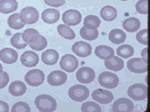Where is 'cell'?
<instances>
[{
	"mask_svg": "<svg viewBox=\"0 0 150 112\" xmlns=\"http://www.w3.org/2000/svg\"><path fill=\"white\" fill-rule=\"evenodd\" d=\"M35 106L40 112H53L56 109L57 103L49 94H40L35 98Z\"/></svg>",
	"mask_w": 150,
	"mask_h": 112,
	"instance_id": "6da1fadb",
	"label": "cell"
},
{
	"mask_svg": "<svg viewBox=\"0 0 150 112\" xmlns=\"http://www.w3.org/2000/svg\"><path fill=\"white\" fill-rule=\"evenodd\" d=\"M69 96L75 102H83L89 96V90L83 84H76L69 88Z\"/></svg>",
	"mask_w": 150,
	"mask_h": 112,
	"instance_id": "7a4b0ae2",
	"label": "cell"
},
{
	"mask_svg": "<svg viewBox=\"0 0 150 112\" xmlns=\"http://www.w3.org/2000/svg\"><path fill=\"white\" fill-rule=\"evenodd\" d=\"M128 95L135 101L145 100L147 97V86L142 83L133 84L128 89Z\"/></svg>",
	"mask_w": 150,
	"mask_h": 112,
	"instance_id": "3957f363",
	"label": "cell"
},
{
	"mask_svg": "<svg viewBox=\"0 0 150 112\" xmlns=\"http://www.w3.org/2000/svg\"><path fill=\"white\" fill-rule=\"evenodd\" d=\"M98 83L103 88L115 89L119 84V78L115 73L110 71H105L102 72L98 76Z\"/></svg>",
	"mask_w": 150,
	"mask_h": 112,
	"instance_id": "277c9868",
	"label": "cell"
},
{
	"mask_svg": "<svg viewBox=\"0 0 150 112\" xmlns=\"http://www.w3.org/2000/svg\"><path fill=\"white\" fill-rule=\"evenodd\" d=\"M44 73L40 69H32L25 76V82L31 87H38L44 82Z\"/></svg>",
	"mask_w": 150,
	"mask_h": 112,
	"instance_id": "5b68a950",
	"label": "cell"
},
{
	"mask_svg": "<svg viewBox=\"0 0 150 112\" xmlns=\"http://www.w3.org/2000/svg\"><path fill=\"white\" fill-rule=\"evenodd\" d=\"M127 67L132 73L143 74L147 71V62L142 58H131L127 63Z\"/></svg>",
	"mask_w": 150,
	"mask_h": 112,
	"instance_id": "8992f818",
	"label": "cell"
},
{
	"mask_svg": "<svg viewBox=\"0 0 150 112\" xmlns=\"http://www.w3.org/2000/svg\"><path fill=\"white\" fill-rule=\"evenodd\" d=\"M62 21L66 25L75 26L82 22V15L76 9H69L63 13Z\"/></svg>",
	"mask_w": 150,
	"mask_h": 112,
	"instance_id": "52a82bcc",
	"label": "cell"
},
{
	"mask_svg": "<svg viewBox=\"0 0 150 112\" xmlns=\"http://www.w3.org/2000/svg\"><path fill=\"white\" fill-rule=\"evenodd\" d=\"M78 65V60L72 54H65L60 60V67L66 72L71 73L75 71V69H77Z\"/></svg>",
	"mask_w": 150,
	"mask_h": 112,
	"instance_id": "ba28073f",
	"label": "cell"
},
{
	"mask_svg": "<svg viewBox=\"0 0 150 112\" xmlns=\"http://www.w3.org/2000/svg\"><path fill=\"white\" fill-rule=\"evenodd\" d=\"M96 74L95 71L88 66H83L76 72V78L79 82L82 84H88L91 83L95 79Z\"/></svg>",
	"mask_w": 150,
	"mask_h": 112,
	"instance_id": "9c48e42d",
	"label": "cell"
},
{
	"mask_svg": "<svg viewBox=\"0 0 150 112\" xmlns=\"http://www.w3.org/2000/svg\"><path fill=\"white\" fill-rule=\"evenodd\" d=\"M20 15L25 24H33L39 20V11L33 7L23 8L20 12Z\"/></svg>",
	"mask_w": 150,
	"mask_h": 112,
	"instance_id": "30bf717a",
	"label": "cell"
},
{
	"mask_svg": "<svg viewBox=\"0 0 150 112\" xmlns=\"http://www.w3.org/2000/svg\"><path fill=\"white\" fill-rule=\"evenodd\" d=\"M92 98L94 101L100 103L102 105L110 104L114 99V94L108 90H103V89H97L92 92Z\"/></svg>",
	"mask_w": 150,
	"mask_h": 112,
	"instance_id": "8fae6325",
	"label": "cell"
},
{
	"mask_svg": "<svg viewBox=\"0 0 150 112\" xmlns=\"http://www.w3.org/2000/svg\"><path fill=\"white\" fill-rule=\"evenodd\" d=\"M68 75L64 71H60V70H54L47 77V81L51 86H61L66 83Z\"/></svg>",
	"mask_w": 150,
	"mask_h": 112,
	"instance_id": "7c38bea8",
	"label": "cell"
},
{
	"mask_svg": "<svg viewBox=\"0 0 150 112\" xmlns=\"http://www.w3.org/2000/svg\"><path fill=\"white\" fill-rule=\"evenodd\" d=\"M134 109V105L128 98H119L112 104V110L114 112H131Z\"/></svg>",
	"mask_w": 150,
	"mask_h": 112,
	"instance_id": "4fadbf2b",
	"label": "cell"
},
{
	"mask_svg": "<svg viewBox=\"0 0 150 112\" xmlns=\"http://www.w3.org/2000/svg\"><path fill=\"white\" fill-rule=\"evenodd\" d=\"M72 52H74L79 57H87L92 52V47L86 42L77 41L72 45Z\"/></svg>",
	"mask_w": 150,
	"mask_h": 112,
	"instance_id": "5bb4252c",
	"label": "cell"
},
{
	"mask_svg": "<svg viewBox=\"0 0 150 112\" xmlns=\"http://www.w3.org/2000/svg\"><path fill=\"white\" fill-rule=\"evenodd\" d=\"M21 63L23 65L26 67H34L39 64V55L37 52H34L32 50H26L21 55Z\"/></svg>",
	"mask_w": 150,
	"mask_h": 112,
	"instance_id": "9a60e30c",
	"label": "cell"
},
{
	"mask_svg": "<svg viewBox=\"0 0 150 112\" xmlns=\"http://www.w3.org/2000/svg\"><path fill=\"white\" fill-rule=\"evenodd\" d=\"M0 60L8 64H14L18 60V53L13 49L4 48L0 50Z\"/></svg>",
	"mask_w": 150,
	"mask_h": 112,
	"instance_id": "2e32d148",
	"label": "cell"
},
{
	"mask_svg": "<svg viewBox=\"0 0 150 112\" xmlns=\"http://www.w3.org/2000/svg\"><path fill=\"white\" fill-rule=\"evenodd\" d=\"M104 65L111 71L117 72L124 68V61L119 56H112L109 60H104Z\"/></svg>",
	"mask_w": 150,
	"mask_h": 112,
	"instance_id": "e0dca14e",
	"label": "cell"
},
{
	"mask_svg": "<svg viewBox=\"0 0 150 112\" xmlns=\"http://www.w3.org/2000/svg\"><path fill=\"white\" fill-rule=\"evenodd\" d=\"M25 92H26V85L20 80H14L8 86V92L15 97L23 95Z\"/></svg>",
	"mask_w": 150,
	"mask_h": 112,
	"instance_id": "ac0fdd59",
	"label": "cell"
},
{
	"mask_svg": "<svg viewBox=\"0 0 150 112\" xmlns=\"http://www.w3.org/2000/svg\"><path fill=\"white\" fill-rule=\"evenodd\" d=\"M115 50L112 48L106 45H100L95 49V54L102 60H109L115 55Z\"/></svg>",
	"mask_w": 150,
	"mask_h": 112,
	"instance_id": "d6986e66",
	"label": "cell"
},
{
	"mask_svg": "<svg viewBox=\"0 0 150 112\" xmlns=\"http://www.w3.org/2000/svg\"><path fill=\"white\" fill-rule=\"evenodd\" d=\"M59 59V54L54 50H46L44 52L41 54V60L45 64L47 65H53L57 63Z\"/></svg>",
	"mask_w": 150,
	"mask_h": 112,
	"instance_id": "ffe728a7",
	"label": "cell"
},
{
	"mask_svg": "<svg viewBox=\"0 0 150 112\" xmlns=\"http://www.w3.org/2000/svg\"><path fill=\"white\" fill-rule=\"evenodd\" d=\"M41 17L43 22H45L46 23H49V24H52V23H54L59 20L60 14L59 11L55 8H47L42 12Z\"/></svg>",
	"mask_w": 150,
	"mask_h": 112,
	"instance_id": "44dd1931",
	"label": "cell"
},
{
	"mask_svg": "<svg viewBox=\"0 0 150 112\" xmlns=\"http://www.w3.org/2000/svg\"><path fill=\"white\" fill-rule=\"evenodd\" d=\"M124 30L128 31L129 33H134L136 31H138L141 27V22L139 19L135 17H129L128 19L124 20L123 23H122Z\"/></svg>",
	"mask_w": 150,
	"mask_h": 112,
	"instance_id": "7402d4cb",
	"label": "cell"
},
{
	"mask_svg": "<svg viewBox=\"0 0 150 112\" xmlns=\"http://www.w3.org/2000/svg\"><path fill=\"white\" fill-rule=\"evenodd\" d=\"M126 37V33L120 29H114L109 33V40L115 45H120L124 43Z\"/></svg>",
	"mask_w": 150,
	"mask_h": 112,
	"instance_id": "603a6c76",
	"label": "cell"
},
{
	"mask_svg": "<svg viewBox=\"0 0 150 112\" xmlns=\"http://www.w3.org/2000/svg\"><path fill=\"white\" fill-rule=\"evenodd\" d=\"M18 8L16 0H0V12L8 14L15 11Z\"/></svg>",
	"mask_w": 150,
	"mask_h": 112,
	"instance_id": "cb8c5ba5",
	"label": "cell"
},
{
	"mask_svg": "<svg viewBox=\"0 0 150 112\" xmlns=\"http://www.w3.org/2000/svg\"><path fill=\"white\" fill-rule=\"evenodd\" d=\"M8 25L12 29L19 30L25 25V22L22 20L20 13H14L8 19Z\"/></svg>",
	"mask_w": 150,
	"mask_h": 112,
	"instance_id": "d4e9b609",
	"label": "cell"
},
{
	"mask_svg": "<svg viewBox=\"0 0 150 112\" xmlns=\"http://www.w3.org/2000/svg\"><path fill=\"white\" fill-rule=\"evenodd\" d=\"M100 16L104 21L112 22L114 21L117 16V10L116 8L112 6H105L101 8L100 10Z\"/></svg>",
	"mask_w": 150,
	"mask_h": 112,
	"instance_id": "484cf974",
	"label": "cell"
},
{
	"mask_svg": "<svg viewBox=\"0 0 150 112\" xmlns=\"http://www.w3.org/2000/svg\"><path fill=\"white\" fill-rule=\"evenodd\" d=\"M115 53L117 54V56H119L120 58L128 59L133 55L134 49H133V47L130 45L123 44V45H120L118 48L116 49Z\"/></svg>",
	"mask_w": 150,
	"mask_h": 112,
	"instance_id": "4316f807",
	"label": "cell"
},
{
	"mask_svg": "<svg viewBox=\"0 0 150 112\" xmlns=\"http://www.w3.org/2000/svg\"><path fill=\"white\" fill-rule=\"evenodd\" d=\"M57 32L61 36L64 37L66 39L71 40V39H74L75 36H76L75 32L69 26L66 25L65 23L64 24H59L57 26Z\"/></svg>",
	"mask_w": 150,
	"mask_h": 112,
	"instance_id": "83f0119b",
	"label": "cell"
},
{
	"mask_svg": "<svg viewBox=\"0 0 150 112\" xmlns=\"http://www.w3.org/2000/svg\"><path fill=\"white\" fill-rule=\"evenodd\" d=\"M100 22V19L95 15H88L83 19V26L89 29H98Z\"/></svg>",
	"mask_w": 150,
	"mask_h": 112,
	"instance_id": "f1b7e54d",
	"label": "cell"
},
{
	"mask_svg": "<svg viewBox=\"0 0 150 112\" xmlns=\"http://www.w3.org/2000/svg\"><path fill=\"white\" fill-rule=\"evenodd\" d=\"M80 36H81L83 39L92 41V40H95L98 36V31L97 29H89V28L83 26L81 29H80Z\"/></svg>",
	"mask_w": 150,
	"mask_h": 112,
	"instance_id": "f546056e",
	"label": "cell"
},
{
	"mask_svg": "<svg viewBox=\"0 0 150 112\" xmlns=\"http://www.w3.org/2000/svg\"><path fill=\"white\" fill-rule=\"evenodd\" d=\"M11 44L18 50L25 49V47L28 45L26 42L25 41L23 37V33H17V34L13 35L12 37L11 38Z\"/></svg>",
	"mask_w": 150,
	"mask_h": 112,
	"instance_id": "4dcf8cb0",
	"label": "cell"
},
{
	"mask_svg": "<svg viewBox=\"0 0 150 112\" xmlns=\"http://www.w3.org/2000/svg\"><path fill=\"white\" fill-rule=\"evenodd\" d=\"M29 46H30V48L34 50H38V51L42 50H44L47 46V39L43 36L40 35L37 38H35L32 42H30Z\"/></svg>",
	"mask_w": 150,
	"mask_h": 112,
	"instance_id": "1f68e13d",
	"label": "cell"
},
{
	"mask_svg": "<svg viewBox=\"0 0 150 112\" xmlns=\"http://www.w3.org/2000/svg\"><path fill=\"white\" fill-rule=\"evenodd\" d=\"M81 109L83 112H100L101 107L98 103L95 102H86L82 105Z\"/></svg>",
	"mask_w": 150,
	"mask_h": 112,
	"instance_id": "d6a6232c",
	"label": "cell"
},
{
	"mask_svg": "<svg viewBox=\"0 0 150 112\" xmlns=\"http://www.w3.org/2000/svg\"><path fill=\"white\" fill-rule=\"evenodd\" d=\"M40 34L37 30L33 29V28H28L25 32L23 33V37L25 41L26 42L27 44H29L30 42H32L35 38H37Z\"/></svg>",
	"mask_w": 150,
	"mask_h": 112,
	"instance_id": "836d02e7",
	"label": "cell"
},
{
	"mask_svg": "<svg viewBox=\"0 0 150 112\" xmlns=\"http://www.w3.org/2000/svg\"><path fill=\"white\" fill-rule=\"evenodd\" d=\"M136 11L143 15H146L148 13V0H139L135 5Z\"/></svg>",
	"mask_w": 150,
	"mask_h": 112,
	"instance_id": "e575fe53",
	"label": "cell"
},
{
	"mask_svg": "<svg viewBox=\"0 0 150 112\" xmlns=\"http://www.w3.org/2000/svg\"><path fill=\"white\" fill-rule=\"evenodd\" d=\"M31 108L25 102H17L11 107V112H30Z\"/></svg>",
	"mask_w": 150,
	"mask_h": 112,
	"instance_id": "d590c367",
	"label": "cell"
},
{
	"mask_svg": "<svg viewBox=\"0 0 150 112\" xmlns=\"http://www.w3.org/2000/svg\"><path fill=\"white\" fill-rule=\"evenodd\" d=\"M136 39L139 43L143 45H147V29H143L137 33L136 35Z\"/></svg>",
	"mask_w": 150,
	"mask_h": 112,
	"instance_id": "8d00e7d4",
	"label": "cell"
},
{
	"mask_svg": "<svg viewBox=\"0 0 150 112\" xmlns=\"http://www.w3.org/2000/svg\"><path fill=\"white\" fill-rule=\"evenodd\" d=\"M9 81V76L7 72L2 71L0 73V89L5 88Z\"/></svg>",
	"mask_w": 150,
	"mask_h": 112,
	"instance_id": "74e56055",
	"label": "cell"
},
{
	"mask_svg": "<svg viewBox=\"0 0 150 112\" xmlns=\"http://www.w3.org/2000/svg\"><path fill=\"white\" fill-rule=\"evenodd\" d=\"M45 4H47L48 6H51L53 8H58L63 6L65 4L66 0H43Z\"/></svg>",
	"mask_w": 150,
	"mask_h": 112,
	"instance_id": "f35d334b",
	"label": "cell"
},
{
	"mask_svg": "<svg viewBox=\"0 0 150 112\" xmlns=\"http://www.w3.org/2000/svg\"><path fill=\"white\" fill-rule=\"evenodd\" d=\"M9 111V106L8 103L4 101H0V112H8Z\"/></svg>",
	"mask_w": 150,
	"mask_h": 112,
	"instance_id": "ab89813d",
	"label": "cell"
},
{
	"mask_svg": "<svg viewBox=\"0 0 150 112\" xmlns=\"http://www.w3.org/2000/svg\"><path fill=\"white\" fill-rule=\"evenodd\" d=\"M141 55H142V59L144 60L145 62H147V48H144L142 52H141Z\"/></svg>",
	"mask_w": 150,
	"mask_h": 112,
	"instance_id": "60d3db41",
	"label": "cell"
},
{
	"mask_svg": "<svg viewBox=\"0 0 150 112\" xmlns=\"http://www.w3.org/2000/svg\"><path fill=\"white\" fill-rule=\"evenodd\" d=\"M3 71V66H2V64H0V73H1Z\"/></svg>",
	"mask_w": 150,
	"mask_h": 112,
	"instance_id": "b9f144b4",
	"label": "cell"
},
{
	"mask_svg": "<svg viewBox=\"0 0 150 112\" xmlns=\"http://www.w3.org/2000/svg\"><path fill=\"white\" fill-rule=\"evenodd\" d=\"M121 1H128V0H121Z\"/></svg>",
	"mask_w": 150,
	"mask_h": 112,
	"instance_id": "7bdbcfd3",
	"label": "cell"
}]
</instances>
